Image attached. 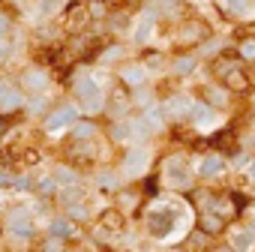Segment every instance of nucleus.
Instances as JSON below:
<instances>
[{
    "instance_id": "nucleus-1",
    "label": "nucleus",
    "mask_w": 255,
    "mask_h": 252,
    "mask_svg": "<svg viewBox=\"0 0 255 252\" xmlns=\"http://www.w3.org/2000/svg\"><path fill=\"white\" fill-rule=\"evenodd\" d=\"M75 96H78V102H81L87 111H102V108H105V96H102L96 78H78V81H75Z\"/></svg>"
},
{
    "instance_id": "nucleus-2",
    "label": "nucleus",
    "mask_w": 255,
    "mask_h": 252,
    "mask_svg": "<svg viewBox=\"0 0 255 252\" xmlns=\"http://www.w3.org/2000/svg\"><path fill=\"white\" fill-rule=\"evenodd\" d=\"M171 228H174V210L168 204H159L147 213V231L153 237H168Z\"/></svg>"
},
{
    "instance_id": "nucleus-3",
    "label": "nucleus",
    "mask_w": 255,
    "mask_h": 252,
    "mask_svg": "<svg viewBox=\"0 0 255 252\" xmlns=\"http://www.w3.org/2000/svg\"><path fill=\"white\" fill-rule=\"evenodd\" d=\"M150 165V150L147 147H132V150H126L123 156V174H129V177H138L144 174Z\"/></svg>"
},
{
    "instance_id": "nucleus-4",
    "label": "nucleus",
    "mask_w": 255,
    "mask_h": 252,
    "mask_svg": "<svg viewBox=\"0 0 255 252\" xmlns=\"http://www.w3.org/2000/svg\"><path fill=\"white\" fill-rule=\"evenodd\" d=\"M6 228H9V234H15L21 240H30L33 237V222H30V213L27 210H12L6 216Z\"/></svg>"
},
{
    "instance_id": "nucleus-5",
    "label": "nucleus",
    "mask_w": 255,
    "mask_h": 252,
    "mask_svg": "<svg viewBox=\"0 0 255 252\" xmlns=\"http://www.w3.org/2000/svg\"><path fill=\"white\" fill-rule=\"evenodd\" d=\"M75 120H78V111L72 105H60V108H54L45 117V129L48 132H57V129H63V126H72Z\"/></svg>"
},
{
    "instance_id": "nucleus-6",
    "label": "nucleus",
    "mask_w": 255,
    "mask_h": 252,
    "mask_svg": "<svg viewBox=\"0 0 255 252\" xmlns=\"http://www.w3.org/2000/svg\"><path fill=\"white\" fill-rule=\"evenodd\" d=\"M21 87L30 90V93H42V90L48 87V72L39 69V66H27V69L21 72Z\"/></svg>"
},
{
    "instance_id": "nucleus-7",
    "label": "nucleus",
    "mask_w": 255,
    "mask_h": 252,
    "mask_svg": "<svg viewBox=\"0 0 255 252\" xmlns=\"http://www.w3.org/2000/svg\"><path fill=\"white\" fill-rule=\"evenodd\" d=\"M120 81H123L126 87H132V90L144 87V81H147V66H144V63H126V66L120 69Z\"/></svg>"
},
{
    "instance_id": "nucleus-8",
    "label": "nucleus",
    "mask_w": 255,
    "mask_h": 252,
    "mask_svg": "<svg viewBox=\"0 0 255 252\" xmlns=\"http://www.w3.org/2000/svg\"><path fill=\"white\" fill-rule=\"evenodd\" d=\"M165 177L171 186H189V171H186V162L180 156H171L165 162Z\"/></svg>"
},
{
    "instance_id": "nucleus-9",
    "label": "nucleus",
    "mask_w": 255,
    "mask_h": 252,
    "mask_svg": "<svg viewBox=\"0 0 255 252\" xmlns=\"http://www.w3.org/2000/svg\"><path fill=\"white\" fill-rule=\"evenodd\" d=\"M24 108V96L21 90L3 84V90H0V114H12V111H21Z\"/></svg>"
},
{
    "instance_id": "nucleus-10",
    "label": "nucleus",
    "mask_w": 255,
    "mask_h": 252,
    "mask_svg": "<svg viewBox=\"0 0 255 252\" xmlns=\"http://www.w3.org/2000/svg\"><path fill=\"white\" fill-rule=\"evenodd\" d=\"M189 108H192V102L186 96H171L162 105V111H165L168 120H189Z\"/></svg>"
},
{
    "instance_id": "nucleus-11",
    "label": "nucleus",
    "mask_w": 255,
    "mask_h": 252,
    "mask_svg": "<svg viewBox=\"0 0 255 252\" xmlns=\"http://www.w3.org/2000/svg\"><path fill=\"white\" fill-rule=\"evenodd\" d=\"M222 228H225V216H219L216 210H204V213H201V219H198V231H201V234L213 237V234H219Z\"/></svg>"
},
{
    "instance_id": "nucleus-12",
    "label": "nucleus",
    "mask_w": 255,
    "mask_h": 252,
    "mask_svg": "<svg viewBox=\"0 0 255 252\" xmlns=\"http://www.w3.org/2000/svg\"><path fill=\"white\" fill-rule=\"evenodd\" d=\"M87 21H90V9L87 6H69L66 9V30L78 33V30H84Z\"/></svg>"
},
{
    "instance_id": "nucleus-13",
    "label": "nucleus",
    "mask_w": 255,
    "mask_h": 252,
    "mask_svg": "<svg viewBox=\"0 0 255 252\" xmlns=\"http://www.w3.org/2000/svg\"><path fill=\"white\" fill-rule=\"evenodd\" d=\"M222 84H225L231 93H243V90H249V75L234 66V69H228V72L222 75Z\"/></svg>"
},
{
    "instance_id": "nucleus-14",
    "label": "nucleus",
    "mask_w": 255,
    "mask_h": 252,
    "mask_svg": "<svg viewBox=\"0 0 255 252\" xmlns=\"http://www.w3.org/2000/svg\"><path fill=\"white\" fill-rule=\"evenodd\" d=\"M222 171H225V159H222L219 153H210V156H204V159H201V165H198V174H201V177H207V180L219 177Z\"/></svg>"
},
{
    "instance_id": "nucleus-15",
    "label": "nucleus",
    "mask_w": 255,
    "mask_h": 252,
    "mask_svg": "<svg viewBox=\"0 0 255 252\" xmlns=\"http://www.w3.org/2000/svg\"><path fill=\"white\" fill-rule=\"evenodd\" d=\"M69 132H72L75 141H90V138L96 135V123H93V120H75V123L69 126Z\"/></svg>"
},
{
    "instance_id": "nucleus-16",
    "label": "nucleus",
    "mask_w": 255,
    "mask_h": 252,
    "mask_svg": "<svg viewBox=\"0 0 255 252\" xmlns=\"http://www.w3.org/2000/svg\"><path fill=\"white\" fill-rule=\"evenodd\" d=\"M189 120H192L195 126L210 123V120H213V105H210V102H192V108H189Z\"/></svg>"
},
{
    "instance_id": "nucleus-17",
    "label": "nucleus",
    "mask_w": 255,
    "mask_h": 252,
    "mask_svg": "<svg viewBox=\"0 0 255 252\" xmlns=\"http://www.w3.org/2000/svg\"><path fill=\"white\" fill-rule=\"evenodd\" d=\"M123 87H126V84H123ZM123 87H117V90L111 93V102H108V111H111L114 117L126 114V108H129V93H126Z\"/></svg>"
},
{
    "instance_id": "nucleus-18",
    "label": "nucleus",
    "mask_w": 255,
    "mask_h": 252,
    "mask_svg": "<svg viewBox=\"0 0 255 252\" xmlns=\"http://www.w3.org/2000/svg\"><path fill=\"white\" fill-rule=\"evenodd\" d=\"M123 213L120 210H105L102 216H99V225L105 228V231H123Z\"/></svg>"
},
{
    "instance_id": "nucleus-19",
    "label": "nucleus",
    "mask_w": 255,
    "mask_h": 252,
    "mask_svg": "<svg viewBox=\"0 0 255 252\" xmlns=\"http://www.w3.org/2000/svg\"><path fill=\"white\" fill-rule=\"evenodd\" d=\"M255 6V0H222V12H231V15H249Z\"/></svg>"
},
{
    "instance_id": "nucleus-20",
    "label": "nucleus",
    "mask_w": 255,
    "mask_h": 252,
    "mask_svg": "<svg viewBox=\"0 0 255 252\" xmlns=\"http://www.w3.org/2000/svg\"><path fill=\"white\" fill-rule=\"evenodd\" d=\"M153 21H156V15H153V12H144V15H141V21H138V27H135V42H144V39L150 36Z\"/></svg>"
},
{
    "instance_id": "nucleus-21",
    "label": "nucleus",
    "mask_w": 255,
    "mask_h": 252,
    "mask_svg": "<svg viewBox=\"0 0 255 252\" xmlns=\"http://www.w3.org/2000/svg\"><path fill=\"white\" fill-rule=\"evenodd\" d=\"M192 69H195V54H183V57H177V60L171 63V72H174V75H180V78H183V75H189Z\"/></svg>"
},
{
    "instance_id": "nucleus-22",
    "label": "nucleus",
    "mask_w": 255,
    "mask_h": 252,
    "mask_svg": "<svg viewBox=\"0 0 255 252\" xmlns=\"http://www.w3.org/2000/svg\"><path fill=\"white\" fill-rule=\"evenodd\" d=\"M54 237H72V222H69V216H57V219H51V228H48Z\"/></svg>"
},
{
    "instance_id": "nucleus-23",
    "label": "nucleus",
    "mask_w": 255,
    "mask_h": 252,
    "mask_svg": "<svg viewBox=\"0 0 255 252\" xmlns=\"http://www.w3.org/2000/svg\"><path fill=\"white\" fill-rule=\"evenodd\" d=\"M144 120H147V126L156 132V129H162V123H165V117H162V111L156 108V105H147L144 108Z\"/></svg>"
},
{
    "instance_id": "nucleus-24",
    "label": "nucleus",
    "mask_w": 255,
    "mask_h": 252,
    "mask_svg": "<svg viewBox=\"0 0 255 252\" xmlns=\"http://www.w3.org/2000/svg\"><path fill=\"white\" fill-rule=\"evenodd\" d=\"M252 243H255V231L252 228H243V231H237L231 249H252Z\"/></svg>"
},
{
    "instance_id": "nucleus-25",
    "label": "nucleus",
    "mask_w": 255,
    "mask_h": 252,
    "mask_svg": "<svg viewBox=\"0 0 255 252\" xmlns=\"http://www.w3.org/2000/svg\"><path fill=\"white\" fill-rule=\"evenodd\" d=\"M111 138L114 141H132V123H114L111 126Z\"/></svg>"
},
{
    "instance_id": "nucleus-26",
    "label": "nucleus",
    "mask_w": 255,
    "mask_h": 252,
    "mask_svg": "<svg viewBox=\"0 0 255 252\" xmlns=\"http://www.w3.org/2000/svg\"><path fill=\"white\" fill-rule=\"evenodd\" d=\"M183 30H186V33H180V39H183V42H192V39L198 42V39H204V36H207V27H204V24H186Z\"/></svg>"
},
{
    "instance_id": "nucleus-27",
    "label": "nucleus",
    "mask_w": 255,
    "mask_h": 252,
    "mask_svg": "<svg viewBox=\"0 0 255 252\" xmlns=\"http://www.w3.org/2000/svg\"><path fill=\"white\" fill-rule=\"evenodd\" d=\"M54 180L60 183V186H72V183H78V177H75V171L72 168H54Z\"/></svg>"
},
{
    "instance_id": "nucleus-28",
    "label": "nucleus",
    "mask_w": 255,
    "mask_h": 252,
    "mask_svg": "<svg viewBox=\"0 0 255 252\" xmlns=\"http://www.w3.org/2000/svg\"><path fill=\"white\" fill-rule=\"evenodd\" d=\"M207 99H210V105H213V108H216V105L222 108V105H225V99H228V87H225V84H222V90L210 87V90H207Z\"/></svg>"
},
{
    "instance_id": "nucleus-29",
    "label": "nucleus",
    "mask_w": 255,
    "mask_h": 252,
    "mask_svg": "<svg viewBox=\"0 0 255 252\" xmlns=\"http://www.w3.org/2000/svg\"><path fill=\"white\" fill-rule=\"evenodd\" d=\"M57 186H60V183H57V180H54V174H51V177H45L42 183H36V192H39V195H45V198H51V195L57 192Z\"/></svg>"
},
{
    "instance_id": "nucleus-30",
    "label": "nucleus",
    "mask_w": 255,
    "mask_h": 252,
    "mask_svg": "<svg viewBox=\"0 0 255 252\" xmlns=\"http://www.w3.org/2000/svg\"><path fill=\"white\" fill-rule=\"evenodd\" d=\"M237 57H243V60H252V63H255V39H243V42L237 45Z\"/></svg>"
},
{
    "instance_id": "nucleus-31",
    "label": "nucleus",
    "mask_w": 255,
    "mask_h": 252,
    "mask_svg": "<svg viewBox=\"0 0 255 252\" xmlns=\"http://www.w3.org/2000/svg\"><path fill=\"white\" fill-rule=\"evenodd\" d=\"M60 3H63V0H39V15L48 18L54 9H60Z\"/></svg>"
},
{
    "instance_id": "nucleus-32",
    "label": "nucleus",
    "mask_w": 255,
    "mask_h": 252,
    "mask_svg": "<svg viewBox=\"0 0 255 252\" xmlns=\"http://www.w3.org/2000/svg\"><path fill=\"white\" fill-rule=\"evenodd\" d=\"M108 24L114 30H123L126 24H129V15H126V12H114V15H108Z\"/></svg>"
},
{
    "instance_id": "nucleus-33",
    "label": "nucleus",
    "mask_w": 255,
    "mask_h": 252,
    "mask_svg": "<svg viewBox=\"0 0 255 252\" xmlns=\"http://www.w3.org/2000/svg\"><path fill=\"white\" fill-rule=\"evenodd\" d=\"M66 216H69V219H87V207H84L81 201H78V204H69V207H66Z\"/></svg>"
},
{
    "instance_id": "nucleus-34",
    "label": "nucleus",
    "mask_w": 255,
    "mask_h": 252,
    "mask_svg": "<svg viewBox=\"0 0 255 252\" xmlns=\"http://www.w3.org/2000/svg\"><path fill=\"white\" fill-rule=\"evenodd\" d=\"M42 249H45V252H57V249H66V240H63V237H54V234H51V237H48V240L42 243Z\"/></svg>"
},
{
    "instance_id": "nucleus-35",
    "label": "nucleus",
    "mask_w": 255,
    "mask_h": 252,
    "mask_svg": "<svg viewBox=\"0 0 255 252\" xmlns=\"http://www.w3.org/2000/svg\"><path fill=\"white\" fill-rule=\"evenodd\" d=\"M120 54H123V48H120V45H111V48H105L102 63H114V60H120Z\"/></svg>"
},
{
    "instance_id": "nucleus-36",
    "label": "nucleus",
    "mask_w": 255,
    "mask_h": 252,
    "mask_svg": "<svg viewBox=\"0 0 255 252\" xmlns=\"http://www.w3.org/2000/svg\"><path fill=\"white\" fill-rule=\"evenodd\" d=\"M87 9H90V18H105V15H108V12H105V3H102V0H96V3H90Z\"/></svg>"
},
{
    "instance_id": "nucleus-37",
    "label": "nucleus",
    "mask_w": 255,
    "mask_h": 252,
    "mask_svg": "<svg viewBox=\"0 0 255 252\" xmlns=\"http://www.w3.org/2000/svg\"><path fill=\"white\" fill-rule=\"evenodd\" d=\"M9 27H12V18L0 12V39H3V36H9Z\"/></svg>"
},
{
    "instance_id": "nucleus-38",
    "label": "nucleus",
    "mask_w": 255,
    "mask_h": 252,
    "mask_svg": "<svg viewBox=\"0 0 255 252\" xmlns=\"http://www.w3.org/2000/svg\"><path fill=\"white\" fill-rule=\"evenodd\" d=\"M99 186H102V189H114V186H117V177H111V174L105 171V174L99 177Z\"/></svg>"
},
{
    "instance_id": "nucleus-39",
    "label": "nucleus",
    "mask_w": 255,
    "mask_h": 252,
    "mask_svg": "<svg viewBox=\"0 0 255 252\" xmlns=\"http://www.w3.org/2000/svg\"><path fill=\"white\" fill-rule=\"evenodd\" d=\"M6 57H9V39L3 36V39H0V63H3Z\"/></svg>"
},
{
    "instance_id": "nucleus-40",
    "label": "nucleus",
    "mask_w": 255,
    "mask_h": 252,
    "mask_svg": "<svg viewBox=\"0 0 255 252\" xmlns=\"http://www.w3.org/2000/svg\"><path fill=\"white\" fill-rule=\"evenodd\" d=\"M138 198L135 195H129V192H120V207H129V204H135Z\"/></svg>"
},
{
    "instance_id": "nucleus-41",
    "label": "nucleus",
    "mask_w": 255,
    "mask_h": 252,
    "mask_svg": "<svg viewBox=\"0 0 255 252\" xmlns=\"http://www.w3.org/2000/svg\"><path fill=\"white\" fill-rule=\"evenodd\" d=\"M6 123H9V117H6V114H3V117H0V135H3V132H6V129H9V126H6Z\"/></svg>"
},
{
    "instance_id": "nucleus-42",
    "label": "nucleus",
    "mask_w": 255,
    "mask_h": 252,
    "mask_svg": "<svg viewBox=\"0 0 255 252\" xmlns=\"http://www.w3.org/2000/svg\"><path fill=\"white\" fill-rule=\"evenodd\" d=\"M249 177L255 180V162H249Z\"/></svg>"
}]
</instances>
